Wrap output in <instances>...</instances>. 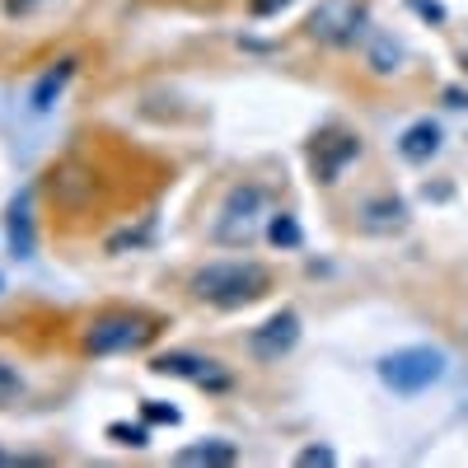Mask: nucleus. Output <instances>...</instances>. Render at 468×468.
<instances>
[{
    "mask_svg": "<svg viewBox=\"0 0 468 468\" xmlns=\"http://www.w3.org/2000/svg\"><path fill=\"white\" fill-rule=\"evenodd\" d=\"M271 291V267L253 258H216L187 277V295L211 309H244Z\"/></svg>",
    "mask_w": 468,
    "mask_h": 468,
    "instance_id": "nucleus-1",
    "label": "nucleus"
},
{
    "mask_svg": "<svg viewBox=\"0 0 468 468\" xmlns=\"http://www.w3.org/2000/svg\"><path fill=\"white\" fill-rule=\"evenodd\" d=\"M160 337V319L141 314V309H103L99 319L85 324L80 346L90 356H127V351H145Z\"/></svg>",
    "mask_w": 468,
    "mask_h": 468,
    "instance_id": "nucleus-2",
    "label": "nucleus"
},
{
    "mask_svg": "<svg viewBox=\"0 0 468 468\" xmlns=\"http://www.w3.org/2000/svg\"><path fill=\"white\" fill-rule=\"evenodd\" d=\"M267 202H271V197H267L262 183L229 187V197H225V207H220V216H216V225H211V239L225 244V249H249V244L258 239V229H262V216H271Z\"/></svg>",
    "mask_w": 468,
    "mask_h": 468,
    "instance_id": "nucleus-3",
    "label": "nucleus"
},
{
    "mask_svg": "<svg viewBox=\"0 0 468 468\" xmlns=\"http://www.w3.org/2000/svg\"><path fill=\"white\" fill-rule=\"evenodd\" d=\"M450 370L445 361V351L436 346H399V351H388V356L379 361V379L384 388H394V394L412 399V394H426L431 384H441Z\"/></svg>",
    "mask_w": 468,
    "mask_h": 468,
    "instance_id": "nucleus-4",
    "label": "nucleus"
},
{
    "mask_svg": "<svg viewBox=\"0 0 468 468\" xmlns=\"http://www.w3.org/2000/svg\"><path fill=\"white\" fill-rule=\"evenodd\" d=\"M361 160V136L356 132H342V127H328L309 141V169H314L319 183H337L346 174V165Z\"/></svg>",
    "mask_w": 468,
    "mask_h": 468,
    "instance_id": "nucleus-5",
    "label": "nucleus"
},
{
    "mask_svg": "<svg viewBox=\"0 0 468 468\" xmlns=\"http://www.w3.org/2000/svg\"><path fill=\"white\" fill-rule=\"evenodd\" d=\"M304 28L314 33L319 43L346 48V43H356L361 28H366V5H361V0H324V5L309 15Z\"/></svg>",
    "mask_w": 468,
    "mask_h": 468,
    "instance_id": "nucleus-6",
    "label": "nucleus"
},
{
    "mask_svg": "<svg viewBox=\"0 0 468 468\" xmlns=\"http://www.w3.org/2000/svg\"><path fill=\"white\" fill-rule=\"evenodd\" d=\"M295 342H300V314L295 309H282V314H271L262 328L249 333V356L271 366V361H282Z\"/></svg>",
    "mask_w": 468,
    "mask_h": 468,
    "instance_id": "nucleus-7",
    "label": "nucleus"
},
{
    "mask_svg": "<svg viewBox=\"0 0 468 468\" xmlns=\"http://www.w3.org/2000/svg\"><path fill=\"white\" fill-rule=\"evenodd\" d=\"M48 192L61 211H85L94 202V174L80 169V165H57L48 174Z\"/></svg>",
    "mask_w": 468,
    "mask_h": 468,
    "instance_id": "nucleus-8",
    "label": "nucleus"
},
{
    "mask_svg": "<svg viewBox=\"0 0 468 468\" xmlns=\"http://www.w3.org/2000/svg\"><path fill=\"white\" fill-rule=\"evenodd\" d=\"M150 370L154 375H183V379H197V384H216V388H225L229 384V375H220V361H211V356H192V351H165V356H154L150 361Z\"/></svg>",
    "mask_w": 468,
    "mask_h": 468,
    "instance_id": "nucleus-9",
    "label": "nucleus"
},
{
    "mask_svg": "<svg viewBox=\"0 0 468 468\" xmlns=\"http://www.w3.org/2000/svg\"><path fill=\"white\" fill-rule=\"evenodd\" d=\"M5 234H10V253L15 258H33V249H37V234H33V192H19V197L10 202Z\"/></svg>",
    "mask_w": 468,
    "mask_h": 468,
    "instance_id": "nucleus-10",
    "label": "nucleus"
},
{
    "mask_svg": "<svg viewBox=\"0 0 468 468\" xmlns=\"http://www.w3.org/2000/svg\"><path fill=\"white\" fill-rule=\"evenodd\" d=\"M399 154L408 165H426L441 154V122H431V117H421V122H412L403 136H399Z\"/></svg>",
    "mask_w": 468,
    "mask_h": 468,
    "instance_id": "nucleus-11",
    "label": "nucleus"
},
{
    "mask_svg": "<svg viewBox=\"0 0 468 468\" xmlns=\"http://www.w3.org/2000/svg\"><path fill=\"white\" fill-rule=\"evenodd\" d=\"M70 75H75V61H70V57H66V61H57V66L43 75V80H37V85L28 90V108H33V112H48V108L57 103V94L70 85Z\"/></svg>",
    "mask_w": 468,
    "mask_h": 468,
    "instance_id": "nucleus-12",
    "label": "nucleus"
},
{
    "mask_svg": "<svg viewBox=\"0 0 468 468\" xmlns=\"http://www.w3.org/2000/svg\"><path fill=\"white\" fill-rule=\"evenodd\" d=\"M403 220H408V207H403L399 197H370V202H361V225L375 229V234L399 229Z\"/></svg>",
    "mask_w": 468,
    "mask_h": 468,
    "instance_id": "nucleus-13",
    "label": "nucleus"
},
{
    "mask_svg": "<svg viewBox=\"0 0 468 468\" xmlns=\"http://www.w3.org/2000/svg\"><path fill=\"white\" fill-rule=\"evenodd\" d=\"M239 459V450H234L229 441H202V445H183L178 450V463H207V468H225Z\"/></svg>",
    "mask_w": 468,
    "mask_h": 468,
    "instance_id": "nucleus-14",
    "label": "nucleus"
},
{
    "mask_svg": "<svg viewBox=\"0 0 468 468\" xmlns=\"http://www.w3.org/2000/svg\"><path fill=\"white\" fill-rule=\"evenodd\" d=\"M267 239L277 244V249H300V239H304V234H300V220H295L291 211H277V216L267 220Z\"/></svg>",
    "mask_w": 468,
    "mask_h": 468,
    "instance_id": "nucleus-15",
    "label": "nucleus"
},
{
    "mask_svg": "<svg viewBox=\"0 0 468 468\" xmlns=\"http://www.w3.org/2000/svg\"><path fill=\"white\" fill-rule=\"evenodd\" d=\"M19 399H24V375H19V366H15V361L0 356V412L15 408Z\"/></svg>",
    "mask_w": 468,
    "mask_h": 468,
    "instance_id": "nucleus-16",
    "label": "nucleus"
},
{
    "mask_svg": "<svg viewBox=\"0 0 468 468\" xmlns=\"http://www.w3.org/2000/svg\"><path fill=\"white\" fill-rule=\"evenodd\" d=\"M108 436H112L117 445H132V450L150 445V431H145V426H127V421H112V426H108Z\"/></svg>",
    "mask_w": 468,
    "mask_h": 468,
    "instance_id": "nucleus-17",
    "label": "nucleus"
},
{
    "mask_svg": "<svg viewBox=\"0 0 468 468\" xmlns=\"http://www.w3.org/2000/svg\"><path fill=\"white\" fill-rule=\"evenodd\" d=\"M370 66H375L379 75H388V70H399V48H388V43H379V48H375V57H370Z\"/></svg>",
    "mask_w": 468,
    "mask_h": 468,
    "instance_id": "nucleus-18",
    "label": "nucleus"
},
{
    "mask_svg": "<svg viewBox=\"0 0 468 468\" xmlns=\"http://www.w3.org/2000/svg\"><path fill=\"white\" fill-rule=\"evenodd\" d=\"M141 417H145V421H160V426H174V421H178V408H165V403H145V408H141Z\"/></svg>",
    "mask_w": 468,
    "mask_h": 468,
    "instance_id": "nucleus-19",
    "label": "nucleus"
},
{
    "mask_svg": "<svg viewBox=\"0 0 468 468\" xmlns=\"http://www.w3.org/2000/svg\"><path fill=\"white\" fill-rule=\"evenodd\" d=\"M286 5H295V0H249V15H253V19H267V15H277V10H286Z\"/></svg>",
    "mask_w": 468,
    "mask_h": 468,
    "instance_id": "nucleus-20",
    "label": "nucleus"
},
{
    "mask_svg": "<svg viewBox=\"0 0 468 468\" xmlns=\"http://www.w3.org/2000/svg\"><path fill=\"white\" fill-rule=\"evenodd\" d=\"M48 0H5V15L10 19H24V15H33V10H43Z\"/></svg>",
    "mask_w": 468,
    "mask_h": 468,
    "instance_id": "nucleus-21",
    "label": "nucleus"
},
{
    "mask_svg": "<svg viewBox=\"0 0 468 468\" xmlns=\"http://www.w3.org/2000/svg\"><path fill=\"white\" fill-rule=\"evenodd\" d=\"M333 459H337V454H333L328 445H309V450H300V463H324V468H328Z\"/></svg>",
    "mask_w": 468,
    "mask_h": 468,
    "instance_id": "nucleus-22",
    "label": "nucleus"
},
{
    "mask_svg": "<svg viewBox=\"0 0 468 468\" xmlns=\"http://www.w3.org/2000/svg\"><path fill=\"white\" fill-rule=\"evenodd\" d=\"M0 463H19V459H15L10 450H0Z\"/></svg>",
    "mask_w": 468,
    "mask_h": 468,
    "instance_id": "nucleus-23",
    "label": "nucleus"
}]
</instances>
